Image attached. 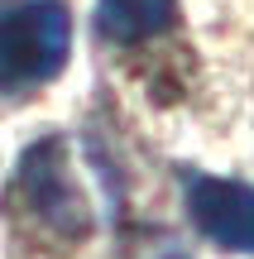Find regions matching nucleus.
<instances>
[{
	"instance_id": "1",
	"label": "nucleus",
	"mask_w": 254,
	"mask_h": 259,
	"mask_svg": "<svg viewBox=\"0 0 254 259\" xmlns=\"http://www.w3.org/2000/svg\"><path fill=\"white\" fill-rule=\"evenodd\" d=\"M72 53V15L63 0H24L0 15V92L53 82Z\"/></svg>"
},
{
	"instance_id": "3",
	"label": "nucleus",
	"mask_w": 254,
	"mask_h": 259,
	"mask_svg": "<svg viewBox=\"0 0 254 259\" xmlns=\"http://www.w3.org/2000/svg\"><path fill=\"white\" fill-rule=\"evenodd\" d=\"M182 202H187V221L216 250L254 254V183L216 173H182Z\"/></svg>"
},
{
	"instance_id": "4",
	"label": "nucleus",
	"mask_w": 254,
	"mask_h": 259,
	"mask_svg": "<svg viewBox=\"0 0 254 259\" xmlns=\"http://www.w3.org/2000/svg\"><path fill=\"white\" fill-rule=\"evenodd\" d=\"M178 0H96V34L106 44H144L173 29Z\"/></svg>"
},
{
	"instance_id": "2",
	"label": "nucleus",
	"mask_w": 254,
	"mask_h": 259,
	"mask_svg": "<svg viewBox=\"0 0 254 259\" xmlns=\"http://www.w3.org/2000/svg\"><path fill=\"white\" fill-rule=\"evenodd\" d=\"M19 197L24 206L38 216V226L63 240H82L91 231V206H86V192L77 187L72 168H67V154L58 139H43L24 154L19 163Z\"/></svg>"
},
{
	"instance_id": "5",
	"label": "nucleus",
	"mask_w": 254,
	"mask_h": 259,
	"mask_svg": "<svg viewBox=\"0 0 254 259\" xmlns=\"http://www.w3.org/2000/svg\"><path fill=\"white\" fill-rule=\"evenodd\" d=\"M168 259H178V254H168Z\"/></svg>"
}]
</instances>
